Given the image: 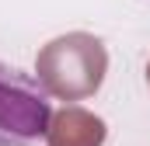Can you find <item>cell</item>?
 <instances>
[{
  "mask_svg": "<svg viewBox=\"0 0 150 146\" xmlns=\"http://www.w3.org/2000/svg\"><path fill=\"white\" fill-rule=\"evenodd\" d=\"M52 101L38 77L0 63V146H32L45 136Z\"/></svg>",
  "mask_w": 150,
  "mask_h": 146,
  "instance_id": "7a4b0ae2",
  "label": "cell"
},
{
  "mask_svg": "<svg viewBox=\"0 0 150 146\" xmlns=\"http://www.w3.org/2000/svg\"><path fill=\"white\" fill-rule=\"evenodd\" d=\"M108 125L84 105H63L45 125V146H105Z\"/></svg>",
  "mask_w": 150,
  "mask_h": 146,
  "instance_id": "3957f363",
  "label": "cell"
},
{
  "mask_svg": "<svg viewBox=\"0 0 150 146\" xmlns=\"http://www.w3.org/2000/svg\"><path fill=\"white\" fill-rule=\"evenodd\" d=\"M147 84H150V63H147Z\"/></svg>",
  "mask_w": 150,
  "mask_h": 146,
  "instance_id": "277c9868",
  "label": "cell"
},
{
  "mask_svg": "<svg viewBox=\"0 0 150 146\" xmlns=\"http://www.w3.org/2000/svg\"><path fill=\"white\" fill-rule=\"evenodd\" d=\"M108 73V49L91 32L49 38L35 56V77L56 101H84L101 91Z\"/></svg>",
  "mask_w": 150,
  "mask_h": 146,
  "instance_id": "6da1fadb",
  "label": "cell"
}]
</instances>
